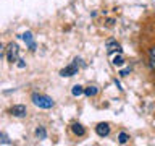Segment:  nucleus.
<instances>
[{
    "label": "nucleus",
    "mask_w": 155,
    "mask_h": 146,
    "mask_svg": "<svg viewBox=\"0 0 155 146\" xmlns=\"http://www.w3.org/2000/svg\"><path fill=\"white\" fill-rule=\"evenodd\" d=\"M31 101L36 107H39V109H52V107L55 106V101H53L50 96L39 94V92H34L31 96Z\"/></svg>",
    "instance_id": "f257e3e1"
},
{
    "label": "nucleus",
    "mask_w": 155,
    "mask_h": 146,
    "mask_svg": "<svg viewBox=\"0 0 155 146\" xmlns=\"http://www.w3.org/2000/svg\"><path fill=\"white\" fill-rule=\"evenodd\" d=\"M7 58L10 63H15L18 62V44L16 42H10L7 46Z\"/></svg>",
    "instance_id": "f03ea898"
},
{
    "label": "nucleus",
    "mask_w": 155,
    "mask_h": 146,
    "mask_svg": "<svg viewBox=\"0 0 155 146\" xmlns=\"http://www.w3.org/2000/svg\"><path fill=\"white\" fill-rule=\"evenodd\" d=\"M10 114L13 117H16V119H23V117L28 115V109L24 104H15L12 109H10Z\"/></svg>",
    "instance_id": "7ed1b4c3"
},
{
    "label": "nucleus",
    "mask_w": 155,
    "mask_h": 146,
    "mask_svg": "<svg viewBox=\"0 0 155 146\" xmlns=\"http://www.w3.org/2000/svg\"><path fill=\"white\" fill-rule=\"evenodd\" d=\"M78 70H79V67H78L76 63H71V65H68V67L63 68V70L60 71V75H61L63 78H70V76L78 75Z\"/></svg>",
    "instance_id": "20e7f679"
},
{
    "label": "nucleus",
    "mask_w": 155,
    "mask_h": 146,
    "mask_svg": "<svg viewBox=\"0 0 155 146\" xmlns=\"http://www.w3.org/2000/svg\"><path fill=\"white\" fill-rule=\"evenodd\" d=\"M95 133L99 136H102V138H104V136H108L110 135V125L107 123V122H100V123L95 127Z\"/></svg>",
    "instance_id": "39448f33"
},
{
    "label": "nucleus",
    "mask_w": 155,
    "mask_h": 146,
    "mask_svg": "<svg viewBox=\"0 0 155 146\" xmlns=\"http://www.w3.org/2000/svg\"><path fill=\"white\" fill-rule=\"evenodd\" d=\"M107 52H108V54L120 52L121 54V46L116 41H108V42H107Z\"/></svg>",
    "instance_id": "423d86ee"
},
{
    "label": "nucleus",
    "mask_w": 155,
    "mask_h": 146,
    "mask_svg": "<svg viewBox=\"0 0 155 146\" xmlns=\"http://www.w3.org/2000/svg\"><path fill=\"white\" fill-rule=\"evenodd\" d=\"M71 131H73L76 136H84V135H86V128H84L81 123H78V122L71 125Z\"/></svg>",
    "instance_id": "0eeeda50"
},
{
    "label": "nucleus",
    "mask_w": 155,
    "mask_h": 146,
    "mask_svg": "<svg viewBox=\"0 0 155 146\" xmlns=\"http://www.w3.org/2000/svg\"><path fill=\"white\" fill-rule=\"evenodd\" d=\"M84 94L87 97H94V96L99 94V88L97 86H87V88H84Z\"/></svg>",
    "instance_id": "6e6552de"
},
{
    "label": "nucleus",
    "mask_w": 155,
    "mask_h": 146,
    "mask_svg": "<svg viewBox=\"0 0 155 146\" xmlns=\"http://www.w3.org/2000/svg\"><path fill=\"white\" fill-rule=\"evenodd\" d=\"M36 136H37L39 140H45L47 138L45 128H44V127H37V128H36Z\"/></svg>",
    "instance_id": "1a4fd4ad"
},
{
    "label": "nucleus",
    "mask_w": 155,
    "mask_h": 146,
    "mask_svg": "<svg viewBox=\"0 0 155 146\" xmlns=\"http://www.w3.org/2000/svg\"><path fill=\"white\" fill-rule=\"evenodd\" d=\"M111 63H113L115 67H123V65H124V58H123V55H121V54H118L116 57H113Z\"/></svg>",
    "instance_id": "9d476101"
},
{
    "label": "nucleus",
    "mask_w": 155,
    "mask_h": 146,
    "mask_svg": "<svg viewBox=\"0 0 155 146\" xmlns=\"http://www.w3.org/2000/svg\"><path fill=\"white\" fill-rule=\"evenodd\" d=\"M71 94L78 97V96H81V94H84V88L79 86V85H76V86H73V89H71Z\"/></svg>",
    "instance_id": "9b49d317"
},
{
    "label": "nucleus",
    "mask_w": 155,
    "mask_h": 146,
    "mask_svg": "<svg viewBox=\"0 0 155 146\" xmlns=\"http://www.w3.org/2000/svg\"><path fill=\"white\" fill-rule=\"evenodd\" d=\"M21 39H23V41L28 44V46L34 42V39H32V33H29V31H26L24 34H21Z\"/></svg>",
    "instance_id": "f8f14e48"
},
{
    "label": "nucleus",
    "mask_w": 155,
    "mask_h": 146,
    "mask_svg": "<svg viewBox=\"0 0 155 146\" xmlns=\"http://www.w3.org/2000/svg\"><path fill=\"white\" fill-rule=\"evenodd\" d=\"M118 141H120L121 144L128 143V141H129V135H128V133H124V131H121V133L118 135Z\"/></svg>",
    "instance_id": "ddd939ff"
},
{
    "label": "nucleus",
    "mask_w": 155,
    "mask_h": 146,
    "mask_svg": "<svg viewBox=\"0 0 155 146\" xmlns=\"http://www.w3.org/2000/svg\"><path fill=\"white\" fill-rule=\"evenodd\" d=\"M0 138H2V140H0V143H2V144H12V141H10L8 138H7V135H0Z\"/></svg>",
    "instance_id": "4468645a"
},
{
    "label": "nucleus",
    "mask_w": 155,
    "mask_h": 146,
    "mask_svg": "<svg viewBox=\"0 0 155 146\" xmlns=\"http://www.w3.org/2000/svg\"><path fill=\"white\" fill-rule=\"evenodd\" d=\"M149 68L152 71H155V57H150L149 58Z\"/></svg>",
    "instance_id": "2eb2a0df"
},
{
    "label": "nucleus",
    "mask_w": 155,
    "mask_h": 146,
    "mask_svg": "<svg viewBox=\"0 0 155 146\" xmlns=\"http://www.w3.org/2000/svg\"><path fill=\"white\" fill-rule=\"evenodd\" d=\"M129 73H131V68H124V70L120 71V75H121V76H128Z\"/></svg>",
    "instance_id": "dca6fc26"
},
{
    "label": "nucleus",
    "mask_w": 155,
    "mask_h": 146,
    "mask_svg": "<svg viewBox=\"0 0 155 146\" xmlns=\"http://www.w3.org/2000/svg\"><path fill=\"white\" fill-rule=\"evenodd\" d=\"M16 65H18L19 68H26V63H24V60H18Z\"/></svg>",
    "instance_id": "f3484780"
},
{
    "label": "nucleus",
    "mask_w": 155,
    "mask_h": 146,
    "mask_svg": "<svg viewBox=\"0 0 155 146\" xmlns=\"http://www.w3.org/2000/svg\"><path fill=\"white\" fill-rule=\"evenodd\" d=\"M149 54H150V57H155V47H150L149 49Z\"/></svg>",
    "instance_id": "a211bd4d"
},
{
    "label": "nucleus",
    "mask_w": 155,
    "mask_h": 146,
    "mask_svg": "<svg viewBox=\"0 0 155 146\" xmlns=\"http://www.w3.org/2000/svg\"><path fill=\"white\" fill-rule=\"evenodd\" d=\"M29 50H31V52H34V50H36V42L29 44Z\"/></svg>",
    "instance_id": "6ab92c4d"
}]
</instances>
